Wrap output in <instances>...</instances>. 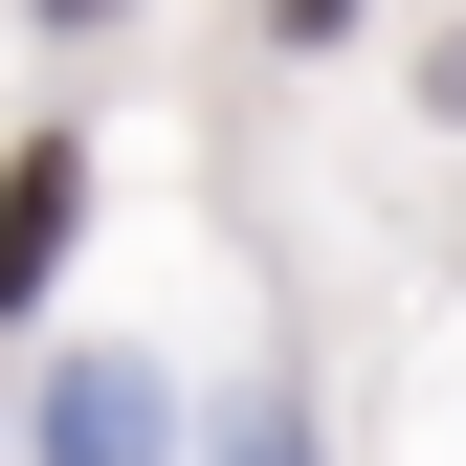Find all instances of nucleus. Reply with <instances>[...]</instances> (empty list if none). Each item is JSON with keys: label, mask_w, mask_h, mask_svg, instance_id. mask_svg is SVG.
I'll return each mask as SVG.
<instances>
[{"label": "nucleus", "mask_w": 466, "mask_h": 466, "mask_svg": "<svg viewBox=\"0 0 466 466\" xmlns=\"http://www.w3.org/2000/svg\"><path fill=\"white\" fill-rule=\"evenodd\" d=\"M45 466H178V378L134 356V333H89L67 378H45V422H23Z\"/></svg>", "instance_id": "f257e3e1"}, {"label": "nucleus", "mask_w": 466, "mask_h": 466, "mask_svg": "<svg viewBox=\"0 0 466 466\" xmlns=\"http://www.w3.org/2000/svg\"><path fill=\"white\" fill-rule=\"evenodd\" d=\"M67 245H89V111H45V134L0 156V311H45Z\"/></svg>", "instance_id": "f03ea898"}, {"label": "nucleus", "mask_w": 466, "mask_h": 466, "mask_svg": "<svg viewBox=\"0 0 466 466\" xmlns=\"http://www.w3.org/2000/svg\"><path fill=\"white\" fill-rule=\"evenodd\" d=\"M222 466H333V444H311V400H289V378H267V400H245V422H222Z\"/></svg>", "instance_id": "7ed1b4c3"}, {"label": "nucleus", "mask_w": 466, "mask_h": 466, "mask_svg": "<svg viewBox=\"0 0 466 466\" xmlns=\"http://www.w3.org/2000/svg\"><path fill=\"white\" fill-rule=\"evenodd\" d=\"M422 111H444V134H466V23H422Z\"/></svg>", "instance_id": "20e7f679"}, {"label": "nucleus", "mask_w": 466, "mask_h": 466, "mask_svg": "<svg viewBox=\"0 0 466 466\" xmlns=\"http://www.w3.org/2000/svg\"><path fill=\"white\" fill-rule=\"evenodd\" d=\"M267 23H289V45H333V23H356V0H267Z\"/></svg>", "instance_id": "39448f33"}, {"label": "nucleus", "mask_w": 466, "mask_h": 466, "mask_svg": "<svg viewBox=\"0 0 466 466\" xmlns=\"http://www.w3.org/2000/svg\"><path fill=\"white\" fill-rule=\"evenodd\" d=\"M23 23H134V0H23Z\"/></svg>", "instance_id": "423d86ee"}]
</instances>
